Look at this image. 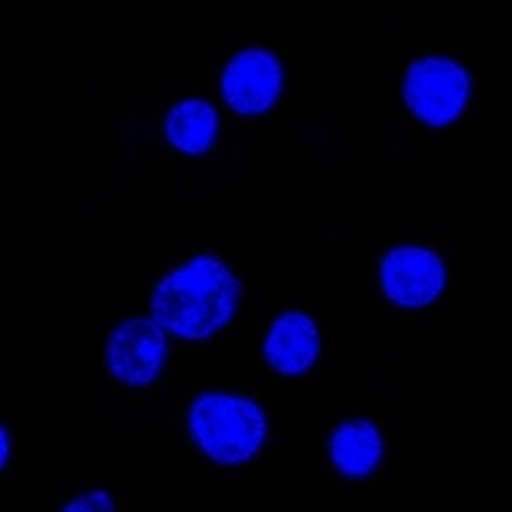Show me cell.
Segmentation results:
<instances>
[{
	"label": "cell",
	"mask_w": 512,
	"mask_h": 512,
	"mask_svg": "<svg viewBox=\"0 0 512 512\" xmlns=\"http://www.w3.org/2000/svg\"><path fill=\"white\" fill-rule=\"evenodd\" d=\"M9 449H11V443H9V431L3 429V465L5 461L9 459Z\"/></svg>",
	"instance_id": "8fae6325"
},
{
	"label": "cell",
	"mask_w": 512,
	"mask_h": 512,
	"mask_svg": "<svg viewBox=\"0 0 512 512\" xmlns=\"http://www.w3.org/2000/svg\"><path fill=\"white\" fill-rule=\"evenodd\" d=\"M218 117L205 101H181L166 117V134L179 150L189 154L205 152L216 138Z\"/></svg>",
	"instance_id": "9c48e42d"
},
{
	"label": "cell",
	"mask_w": 512,
	"mask_h": 512,
	"mask_svg": "<svg viewBox=\"0 0 512 512\" xmlns=\"http://www.w3.org/2000/svg\"><path fill=\"white\" fill-rule=\"evenodd\" d=\"M195 445L216 463L238 465L259 453L267 418L252 400L230 394H201L189 414Z\"/></svg>",
	"instance_id": "7a4b0ae2"
},
{
	"label": "cell",
	"mask_w": 512,
	"mask_h": 512,
	"mask_svg": "<svg viewBox=\"0 0 512 512\" xmlns=\"http://www.w3.org/2000/svg\"><path fill=\"white\" fill-rule=\"evenodd\" d=\"M62 512H115V508L105 492H91L70 500Z\"/></svg>",
	"instance_id": "30bf717a"
},
{
	"label": "cell",
	"mask_w": 512,
	"mask_h": 512,
	"mask_svg": "<svg viewBox=\"0 0 512 512\" xmlns=\"http://www.w3.org/2000/svg\"><path fill=\"white\" fill-rule=\"evenodd\" d=\"M320 353V332L304 312H287L275 320L265 343L269 365L283 375L308 371Z\"/></svg>",
	"instance_id": "52a82bcc"
},
{
	"label": "cell",
	"mask_w": 512,
	"mask_h": 512,
	"mask_svg": "<svg viewBox=\"0 0 512 512\" xmlns=\"http://www.w3.org/2000/svg\"><path fill=\"white\" fill-rule=\"evenodd\" d=\"M283 70L279 60L261 48L240 52L230 60L224 72V99L244 115H259L267 111L279 97Z\"/></svg>",
	"instance_id": "8992f818"
},
{
	"label": "cell",
	"mask_w": 512,
	"mask_h": 512,
	"mask_svg": "<svg viewBox=\"0 0 512 512\" xmlns=\"http://www.w3.org/2000/svg\"><path fill=\"white\" fill-rule=\"evenodd\" d=\"M381 285L398 306H429L445 285V265L429 248H394L381 263Z\"/></svg>",
	"instance_id": "277c9868"
},
{
	"label": "cell",
	"mask_w": 512,
	"mask_h": 512,
	"mask_svg": "<svg viewBox=\"0 0 512 512\" xmlns=\"http://www.w3.org/2000/svg\"><path fill=\"white\" fill-rule=\"evenodd\" d=\"M469 99V76L453 60L426 56L416 60L404 80V101L424 123H451Z\"/></svg>",
	"instance_id": "3957f363"
},
{
	"label": "cell",
	"mask_w": 512,
	"mask_h": 512,
	"mask_svg": "<svg viewBox=\"0 0 512 512\" xmlns=\"http://www.w3.org/2000/svg\"><path fill=\"white\" fill-rule=\"evenodd\" d=\"M166 340L150 318L125 320L109 338L107 363L115 379L127 386H146L162 369Z\"/></svg>",
	"instance_id": "5b68a950"
},
{
	"label": "cell",
	"mask_w": 512,
	"mask_h": 512,
	"mask_svg": "<svg viewBox=\"0 0 512 512\" xmlns=\"http://www.w3.org/2000/svg\"><path fill=\"white\" fill-rule=\"evenodd\" d=\"M383 455L379 431L365 418L343 422L330 439V457L340 474L363 478L373 474Z\"/></svg>",
	"instance_id": "ba28073f"
},
{
	"label": "cell",
	"mask_w": 512,
	"mask_h": 512,
	"mask_svg": "<svg viewBox=\"0 0 512 512\" xmlns=\"http://www.w3.org/2000/svg\"><path fill=\"white\" fill-rule=\"evenodd\" d=\"M238 302L240 283L234 271L218 256L201 254L160 281L152 312L170 332L201 340L230 322Z\"/></svg>",
	"instance_id": "6da1fadb"
}]
</instances>
